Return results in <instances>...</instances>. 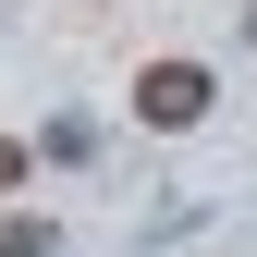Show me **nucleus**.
Instances as JSON below:
<instances>
[{
    "mask_svg": "<svg viewBox=\"0 0 257 257\" xmlns=\"http://www.w3.org/2000/svg\"><path fill=\"white\" fill-rule=\"evenodd\" d=\"M135 110L159 122V135H184V122H208V74H196V61H147V86H135Z\"/></svg>",
    "mask_w": 257,
    "mask_h": 257,
    "instance_id": "nucleus-1",
    "label": "nucleus"
},
{
    "mask_svg": "<svg viewBox=\"0 0 257 257\" xmlns=\"http://www.w3.org/2000/svg\"><path fill=\"white\" fill-rule=\"evenodd\" d=\"M0 257H49V220H13V233H0Z\"/></svg>",
    "mask_w": 257,
    "mask_h": 257,
    "instance_id": "nucleus-2",
    "label": "nucleus"
},
{
    "mask_svg": "<svg viewBox=\"0 0 257 257\" xmlns=\"http://www.w3.org/2000/svg\"><path fill=\"white\" fill-rule=\"evenodd\" d=\"M0 184H25V147H13V135H0Z\"/></svg>",
    "mask_w": 257,
    "mask_h": 257,
    "instance_id": "nucleus-3",
    "label": "nucleus"
}]
</instances>
